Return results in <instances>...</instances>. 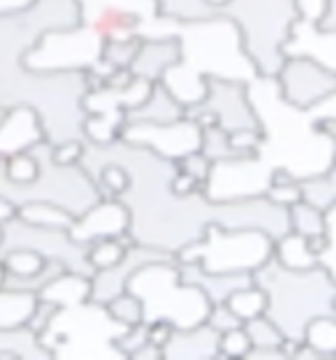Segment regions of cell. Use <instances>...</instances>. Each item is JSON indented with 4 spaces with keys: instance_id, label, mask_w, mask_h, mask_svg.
Masks as SVG:
<instances>
[{
    "instance_id": "obj_1",
    "label": "cell",
    "mask_w": 336,
    "mask_h": 360,
    "mask_svg": "<svg viewBox=\"0 0 336 360\" xmlns=\"http://www.w3.org/2000/svg\"><path fill=\"white\" fill-rule=\"evenodd\" d=\"M254 283L267 294V318L275 321L283 339L294 342H304V328L312 318L331 312L336 294V281L323 264L288 270L275 257L254 270Z\"/></svg>"
},
{
    "instance_id": "obj_2",
    "label": "cell",
    "mask_w": 336,
    "mask_h": 360,
    "mask_svg": "<svg viewBox=\"0 0 336 360\" xmlns=\"http://www.w3.org/2000/svg\"><path fill=\"white\" fill-rule=\"evenodd\" d=\"M217 13L238 27L259 75H278L285 62V40L299 19L297 0H227Z\"/></svg>"
},
{
    "instance_id": "obj_3",
    "label": "cell",
    "mask_w": 336,
    "mask_h": 360,
    "mask_svg": "<svg viewBox=\"0 0 336 360\" xmlns=\"http://www.w3.org/2000/svg\"><path fill=\"white\" fill-rule=\"evenodd\" d=\"M129 326L117 323L104 304L83 302L75 307H59L51 323L38 334L40 345L51 358H112L123 360L115 342Z\"/></svg>"
},
{
    "instance_id": "obj_4",
    "label": "cell",
    "mask_w": 336,
    "mask_h": 360,
    "mask_svg": "<svg viewBox=\"0 0 336 360\" xmlns=\"http://www.w3.org/2000/svg\"><path fill=\"white\" fill-rule=\"evenodd\" d=\"M126 288L142 299L144 323L168 321L174 328H190L206 323L211 309L208 296L198 285L181 281L176 259L144 264L134 272Z\"/></svg>"
},
{
    "instance_id": "obj_5",
    "label": "cell",
    "mask_w": 336,
    "mask_h": 360,
    "mask_svg": "<svg viewBox=\"0 0 336 360\" xmlns=\"http://www.w3.org/2000/svg\"><path fill=\"white\" fill-rule=\"evenodd\" d=\"M272 240L261 230H227L208 224L206 232L176 254V262H195L206 272H254L272 257Z\"/></svg>"
},
{
    "instance_id": "obj_6",
    "label": "cell",
    "mask_w": 336,
    "mask_h": 360,
    "mask_svg": "<svg viewBox=\"0 0 336 360\" xmlns=\"http://www.w3.org/2000/svg\"><path fill=\"white\" fill-rule=\"evenodd\" d=\"M275 83L285 102L299 110H315L336 94V72L310 56H288Z\"/></svg>"
},
{
    "instance_id": "obj_7",
    "label": "cell",
    "mask_w": 336,
    "mask_h": 360,
    "mask_svg": "<svg viewBox=\"0 0 336 360\" xmlns=\"http://www.w3.org/2000/svg\"><path fill=\"white\" fill-rule=\"evenodd\" d=\"M120 139L147 147L160 158L179 163L184 155L200 150L203 129L187 115L174 120V123H129L126 120L123 131H120Z\"/></svg>"
},
{
    "instance_id": "obj_8",
    "label": "cell",
    "mask_w": 336,
    "mask_h": 360,
    "mask_svg": "<svg viewBox=\"0 0 336 360\" xmlns=\"http://www.w3.org/2000/svg\"><path fill=\"white\" fill-rule=\"evenodd\" d=\"M208 115L217 120L224 131L240 129H261L257 110L248 94V83L243 80H227V77H208L206 96L198 102Z\"/></svg>"
},
{
    "instance_id": "obj_9",
    "label": "cell",
    "mask_w": 336,
    "mask_h": 360,
    "mask_svg": "<svg viewBox=\"0 0 336 360\" xmlns=\"http://www.w3.org/2000/svg\"><path fill=\"white\" fill-rule=\"evenodd\" d=\"M166 259H176V254H168L163 248H153V245L131 243L126 257L120 259L115 267L96 270L91 275V302L107 304L110 299H115L117 294L126 291L134 272L142 270L144 264H150V262H166Z\"/></svg>"
},
{
    "instance_id": "obj_10",
    "label": "cell",
    "mask_w": 336,
    "mask_h": 360,
    "mask_svg": "<svg viewBox=\"0 0 336 360\" xmlns=\"http://www.w3.org/2000/svg\"><path fill=\"white\" fill-rule=\"evenodd\" d=\"M70 238L80 245H89L102 238H126L129 235V208L120 198H102L93 206L75 217Z\"/></svg>"
},
{
    "instance_id": "obj_11",
    "label": "cell",
    "mask_w": 336,
    "mask_h": 360,
    "mask_svg": "<svg viewBox=\"0 0 336 360\" xmlns=\"http://www.w3.org/2000/svg\"><path fill=\"white\" fill-rule=\"evenodd\" d=\"M283 53L285 59L288 56H310L336 72V30H325L315 22L297 19V25L285 40Z\"/></svg>"
},
{
    "instance_id": "obj_12",
    "label": "cell",
    "mask_w": 336,
    "mask_h": 360,
    "mask_svg": "<svg viewBox=\"0 0 336 360\" xmlns=\"http://www.w3.org/2000/svg\"><path fill=\"white\" fill-rule=\"evenodd\" d=\"M181 59V43L179 38H147L142 40L139 51L131 62V75L160 83V77L166 75L171 67Z\"/></svg>"
},
{
    "instance_id": "obj_13",
    "label": "cell",
    "mask_w": 336,
    "mask_h": 360,
    "mask_svg": "<svg viewBox=\"0 0 336 360\" xmlns=\"http://www.w3.org/2000/svg\"><path fill=\"white\" fill-rule=\"evenodd\" d=\"M176 264H179L181 281L198 285L211 304L227 302L238 288L254 283V272H206L195 262H176Z\"/></svg>"
},
{
    "instance_id": "obj_14",
    "label": "cell",
    "mask_w": 336,
    "mask_h": 360,
    "mask_svg": "<svg viewBox=\"0 0 336 360\" xmlns=\"http://www.w3.org/2000/svg\"><path fill=\"white\" fill-rule=\"evenodd\" d=\"M219 336L206 323L176 328L163 347V360H214L219 355Z\"/></svg>"
},
{
    "instance_id": "obj_15",
    "label": "cell",
    "mask_w": 336,
    "mask_h": 360,
    "mask_svg": "<svg viewBox=\"0 0 336 360\" xmlns=\"http://www.w3.org/2000/svg\"><path fill=\"white\" fill-rule=\"evenodd\" d=\"M179 117H184V104L163 83H155L150 96L139 107L126 112L129 123H174Z\"/></svg>"
},
{
    "instance_id": "obj_16",
    "label": "cell",
    "mask_w": 336,
    "mask_h": 360,
    "mask_svg": "<svg viewBox=\"0 0 336 360\" xmlns=\"http://www.w3.org/2000/svg\"><path fill=\"white\" fill-rule=\"evenodd\" d=\"M38 296L56 304V307H75V304H83L91 299V278L80 275V272L65 270L62 275H56Z\"/></svg>"
},
{
    "instance_id": "obj_17",
    "label": "cell",
    "mask_w": 336,
    "mask_h": 360,
    "mask_svg": "<svg viewBox=\"0 0 336 360\" xmlns=\"http://www.w3.org/2000/svg\"><path fill=\"white\" fill-rule=\"evenodd\" d=\"M272 257L288 270H312L321 267V257L310 248V240L299 232L288 230L272 243Z\"/></svg>"
},
{
    "instance_id": "obj_18",
    "label": "cell",
    "mask_w": 336,
    "mask_h": 360,
    "mask_svg": "<svg viewBox=\"0 0 336 360\" xmlns=\"http://www.w3.org/2000/svg\"><path fill=\"white\" fill-rule=\"evenodd\" d=\"M38 309V294L0 285V328H25Z\"/></svg>"
},
{
    "instance_id": "obj_19",
    "label": "cell",
    "mask_w": 336,
    "mask_h": 360,
    "mask_svg": "<svg viewBox=\"0 0 336 360\" xmlns=\"http://www.w3.org/2000/svg\"><path fill=\"white\" fill-rule=\"evenodd\" d=\"M16 217L30 221V224H38V227H51V230H70L72 221H75V217L67 208L56 206V203H46V200L22 203Z\"/></svg>"
},
{
    "instance_id": "obj_20",
    "label": "cell",
    "mask_w": 336,
    "mask_h": 360,
    "mask_svg": "<svg viewBox=\"0 0 336 360\" xmlns=\"http://www.w3.org/2000/svg\"><path fill=\"white\" fill-rule=\"evenodd\" d=\"M304 342L321 352L323 360H334L336 358V315L328 312V315H318L307 323L304 328Z\"/></svg>"
},
{
    "instance_id": "obj_21",
    "label": "cell",
    "mask_w": 336,
    "mask_h": 360,
    "mask_svg": "<svg viewBox=\"0 0 336 360\" xmlns=\"http://www.w3.org/2000/svg\"><path fill=\"white\" fill-rule=\"evenodd\" d=\"M302 184V198L312 203V206L318 208H328L336 203V158L331 168L323 171V174H318V176H310V179H299Z\"/></svg>"
},
{
    "instance_id": "obj_22",
    "label": "cell",
    "mask_w": 336,
    "mask_h": 360,
    "mask_svg": "<svg viewBox=\"0 0 336 360\" xmlns=\"http://www.w3.org/2000/svg\"><path fill=\"white\" fill-rule=\"evenodd\" d=\"M129 245H131L129 235H126V238H102V240L89 243V262H91V267H93V272L115 267L117 262L126 257Z\"/></svg>"
},
{
    "instance_id": "obj_23",
    "label": "cell",
    "mask_w": 336,
    "mask_h": 360,
    "mask_svg": "<svg viewBox=\"0 0 336 360\" xmlns=\"http://www.w3.org/2000/svg\"><path fill=\"white\" fill-rule=\"evenodd\" d=\"M227 304H230V309H233L240 321L246 323V321H251V318L267 312V294H264V288H259L257 283H248V285H243V288H238V291L227 299Z\"/></svg>"
},
{
    "instance_id": "obj_24",
    "label": "cell",
    "mask_w": 336,
    "mask_h": 360,
    "mask_svg": "<svg viewBox=\"0 0 336 360\" xmlns=\"http://www.w3.org/2000/svg\"><path fill=\"white\" fill-rule=\"evenodd\" d=\"M288 224L291 230L312 238V235H323L325 232V211L318 206H312L307 200H299L297 206L288 208Z\"/></svg>"
},
{
    "instance_id": "obj_25",
    "label": "cell",
    "mask_w": 336,
    "mask_h": 360,
    "mask_svg": "<svg viewBox=\"0 0 336 360\" xmlns=\"http://www.w3.org/2000/svg\"><path fill=\"white\" fill-rule=\"evenodd\" d=\"M0 264L8 275L25 278V275H38L49 264V259L38 254V251H32V248H11V251H6L0 257Z\"/></svg>"
},
{
    "instance_id": "obj_26",
    "label": "cell",
    "mask_w": 336,
    "mask_h": 360,
    "mask_svg": "<svg viewBox=\"0 0 336 360\" xmlns=\"http://www.w3.org/2000/svg\"><path fill=\"white\" fill-rule=\"evenodd\" d=\"M200 153L206 155L208 160H214V163H219V160H233V158H238L233 142H230V131H224L221 126H208V129H203Z\"/></svg>"
},
{
    "instance_id": "obj_27",
    "label": "cell",
    "mask_w": 336,
    "mask_h": 360,
    "mask_svg": "<svg viewBox=\"0 0 336 360\" xmlns=\"http://www.w3.org/2000/svg\"><path fill=\"white\" fill-rule=\"evenodd\" d=\"M142 46V38H123V40H107L102 49V59L110 70H129L134 56Z\"/></svg>"
},
{
    "instance_id": "obj_28",
    "label": "cell",
    "mask_w": 336,
    "mask_h": 360,
    "mask_svg": "<svg viewBox=\"0 0 336 360\" xmlns=\"http://www.w3.org/2000/svg\"><path fill=\"white\" fill-rule=\"evenodd\" d=\"M267 198H270L272 203H278V206L283 208H291L297 206L299 200H304L302 198V184H299L297 176H291L288 171H278L275 176H272L270 187H267Z\"/></svg>"
},
{
    "instance_id": "obj_29",
    "label": "cell",
    "mask_w": 336,
    "mask_h": 360,
    "mask_svg": "<svg viewBox=\"0 0 336 360\" xmlns=\"http://www.w3.org/2000/svg\"><path fill=\"white\" fill-rule=\"evenodd\" d=\"M104 307H107V312H110L117 323H123V326H136V323L144 321L142 299L136 294H131L129 288H126L123 294H117L115 299H110Z\"/></svg>"
},
{
    "instance_id": "obj_30",
    "label": "cell",
    "mask_w": 336,
    "mask_h": 360,
    "mask_svg": "<svg viewBox=\"0 0 336 360\" xmlns=\"http://www.w3.org/2000/svg\"><path fill=\"white\" fill-rule=\"evenodd\" d=\"M243 328H246L248 339H251V347H280V342H283L280 328L275 326L272 318H267V312L246 321Z\"/></svg>"
},
{
    "instance_id": "obj_31",
    "label": "cell",
    "mask_w": 336,
    "mask_h": 360,
    "mask_svg": "<svg viewBox=\"0 0 336 360\" xmlns=\"http://www.w3.org/2000/svg\"><path fill=\"white\" fill-rule=\"evenodd\" d=\"M248 349H251V339H248L246 328L240 326V328H233V331L219 336V355L217 358H246Z\"/></svg>"
},
{
    "instance_id": "obj_32",
    "label": "cell",
    "mask_w": 336,
    "mask_h": 360,
    "mask_svg": "<svg viewBox=\"0 0 336 360\" xmlns=\"http://www.w3.org/2000/svg\"><path fill=\"white\" fill-rule=\"evenodd\" d=\"M206 326H211L217 334H227V331H233V328H240L243 321L230 309L227 302H219V304H211V309H208Z\"/></svg>"
},
{
    "instance_id": "obj_33",
    "label": "cell",
    "mask_w": 336,
    "mask_h": 360,
    "mask_svg": "<svg viewBox=\"0 0 336 360\" xmlns=\"http://www.w3.org/2000/svg\"><path fill=\"white\" fill-rule=\"evenodd\" d=\"M150 342V336H147V323H136V326H129L123 334L117 336V342H115V347L117 352L123 355V360L131 358L136 349H142L144 345Z\"/></svg>"
},
{
    "instance_id": "obj_34",
    "label": "cell",
    "mask_w": 336,
    "mask_h": 360,
    "mask_svg": "<svg viewBox=\"0 0 336 360\" xmlns=\"http://www.w3.org/2000/svg\"><path fill=\"white\" fill-rule=\"evenodd\" d=\"M176 166L181 168V171H187L190 176H193L200 187L208 181V176H211V168H214V160H208L206 155L200 153V150H195V153H190V155H184Z\"/></svg>"
},
{
    "instance_id": "obj_35",
    "label": "cell",
    "mask_w": 336,
    "mask_h": 360,
    "mask_svg": "<svg viewBox=\"0 0 336 360\" xmlns=\"http://www.w3.org/2000/svg\"><path fill=\"white\" fill-rule=\"evenodd\" d=\"M328 3H331V0H297L299 19H304V22H315V25H318V22L325 16Z\"/></svg>"
},
{
    "instance_id": "obj_36",
    "label": "cell",
    "mask_w": 336,
    "mask_h": 360,
    "mask_svg": "<svg viewBox=\"0 0 336 360\" xmlns=\"http://www.w3.org/2000/svg\"><path fill=\"white\" fill-rule=\"evenodd\" d=\"M198 190H203L198 181L187 174V171H181L179 166H176V171H174V176H171V193L174 195H181V198H187V195H195Z\"/></svg>"
},
{
    "instance_id": "obj_37",
    "label": "cell",
    "mask_w": 336,
    "mask_h": 360,
    "mask_svg": "<svg viewBox=\"0 0 336 360\" xmlns=\"http://www.w3.org/2000/svg\"><path fill=\"white\" fill-rule=\"evenodd\" d=\"M174 331H176V328H174L168 321L147 323V336H150V345H155V347H160V349L171 342V334H174Z\"/></svg>"
},
{
    "instance_id": "obj_38",
    "label": "cell",
    "mask_w": 336,
    "mask_h": 360,
    "mask_svg": "<svg viewBox=\"0 0 336 360\" xmlns=\"http://www.w3.org/2000/svg\"><path fill=\"white\" fill-rule=\"evenodd\" d=\"M35 6V0H0V16H22Z\"/></svg>"
},
{
    "instance_id": "obj_39",
    "label": "cell",
    "mask_w": 336,
    "mask_h": 360,
    "mask_svg": "<svg viewBox=\"0 0 336 360\" xmlns=\"http://www.w3.org/2000/svg\"><path fill=\"white\" fill-rule=\"evenodd\" d=\"M312 120H336V94L328 96L323 104H318L315 110H310Z\"/></svg>"
},
{
    "instance_id": "obj_40",
    "label": "cell",
    "mask_w": 336,
    "mask_h": 360,
    "mask_svg": "<svg viewBox=\"0 0 336 360\" xmlns=\"http://www.w3.org/2000/svg\"><path fill=\"white\" fill-rule=\"evenodd\" d=\"M131 360H163V349L147 342L142 349H136V352L131 355Z\"/></svg>"
},
{
    "instance_id": "obj_41",
    "label": "cell",
    "mask_w": 336,
    "mask_h": 360,
    "mask_svg": "<svg viewBox=\"0 0 336 360\" xmlns=\"http://www.w3.org/2000/svg\"><path fill=\"white\" fill-rule=\"evenodd\" d=\"M321 264H323L328 275L336 281V245H328L323 254H321Z\"/></svg>"
},
{
    "instance_id": "obj_42",
    "label": "cell",
    "mask_w": 336,
    "mask_h": 360,
    "mask_svg": "<svg viewBox=\"0 0 336 360\" xmlns=\"http://www.w3.org/2000/svg\"><path fill=\"white\" fill-rule=\"evenodd\" d=\"M325 235H328L331 245H336V203L325 208Z\"/></svg>"
},
{
    "instance_id": "obj_43",
    "label": "cell",
    "mask_w": 336,
    "mask_h": 360,
    "mask_svg": "<svg viewBox=\"0 0 336 360\" xmlns=\"http://www.w3.org/2000/svg\"><path fill=\"white\" fill-rule=\"evenodd\" d=\"M321 27H325V30H336V0H331L328 3V8H325V16L318 22Z\"/></svg>"
},
{
    "instance_id": "obj_44",
    "label": "cell",
    "mask_w": 336,
    "mask_h": 360,
    "mask_svg": "<svg viewBox=\"0 0 336 360\" xmlns=\"http://www.w3.org/2000/svg\"><path fill=\"white\" fill-rule=\"evenodd\" d=\"M315 123H321V126L328 131V136L336 142V120H315Z\"/></svg>"
},
{
    "instance_id": "obj_45",
    "label": "cell",
    "mask_w": 336,
    "mask_h": 360,
    "mask_svg": "<svg viewBox=\"0 0 336 360\" xmlns=\"http://www.w3.org/2000/svg\"><path fill=\"white\" fill-rule=\"evenodd\" d=\"M331 312L336 315V294H334V302H331Z\"/></svg>"
}]
</instances>
